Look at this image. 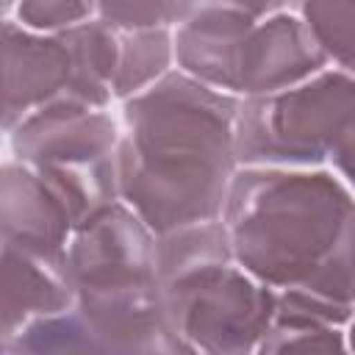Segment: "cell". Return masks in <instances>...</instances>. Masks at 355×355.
Returning a JSON list of instances; mask_svg holds the SVG:
<instances>
[{"label": "cell", "instance_id": "cell-1", "mask_svg": "<svg viewBox=\"0 0 355 355\" xmlns=\"http://www.w3.org/2000/svg\"><path fill=\"white\" fill-rule=\"evenodd\" d=\"M236 261L280 311L330 324L355 316V197L324 169L239 166L222 214Z\"/></svg>", "mask_w": 355, "mask_h": 355}, {"label": "cell", "instance_id": "cell-2", "mask_svg": "<svg viewBox=\"0 0 355 355\" xmlns=\"http://www.w3.org/2000/svg\"><path fill=\"white\" fill-rule=\"evenodd\" d=\"M239 97L183 69L125 100L119 194L161 236L222 219L236 158Z\"/></svg>", "mask_w": 355, "mask_h": 355}, {"label": "cell", "instance_id": "cell-3", "mask_svg": "<svg viewBox=\"0 0 355 355\" xmlns=\"http://www.w3.org/2000/svg\"><path fill=\"white\" fill-rule=\"evenodd\" d=\"M67 275L75 308L92 324L103 352H186L164 311L155 233L128 202L119 200L75 227L67 244Z\"/></svg>", "mask_w": 355, "mask_h": 355}, {"label": "cell", "instance_id": "cell-4", "mask_svg": "<svg viewBox=\"0 0 355 355\" xmlns=\"http://www.w3.org/2000/svg\"><path fill=\"white\" fill-rule=\"evenodd\" d=\"M155 263L169 327L186 352H255L269 330L277 294L233 255L225 219L155 236Z\"/></svg>", "mask_w": 355, "mask_h": 355}, {"label": "cell", "instance_id": "cell-5", "mask_svg": "<svg viewBox=\"0 0 355 355\" xmlns=\"http://www.w3.org/2000/svg\"><path fill=\"white\" fill-rule=\"evenodd\" d=\"M8 141L17 161L42 172L64 194L78 225L122 200V133L105 108L67 97L47 103L22 116L8 130Z\"/></svg>", "mask_w": 355, "mask_h": 355}, {"label": "cell", "instance_id": "cell-6", "mask_svg": "<svg viewBox=\"0 0 355 355\" xmlns=\"http://www.w3.org/2000/svg\"><path fill=\"white\" fill-rule=\"evenodd\" d=\"M355 103V75L322 69L313 78L258 97H239V166H316Z\"/></svg>", "mask_w": 355, "mask_h": 355}, {"label": "cell", "instance_id": "cell-7", "mask_svg": "<svg viewBox=\"0 0 355 355\" xmlns=\"http://www.w3.org/2000/svg\"><path fill=\"white\" fill-rule=\"evenodd\" d=\"M75 55L67 36L31 31L17 19L3 25V128L11 130L36 108L72 100Z\"/></svg>", "mask_w": 355, "mask_h": 355}, {"label": "cell", "instance_id": "cell-8", "mask_svg": "<svg viewBox=\"0 0 355 355\" xmlns=\"http://www.w3.org/2000/svg\"><path fill=\"white\" fill-rule=\"evenodd\" d=\"M327 55L316 44L305 19L294 11H280L252 22L244 33L236 58V97L272 94L297 86L327 69Z\"/></svg>", "mask_w": 355, "mask_h": 355}, {"label": "cell", "instance_id": "cell-9", "mask_svg": "<svg viewBox=\"0 0 355 355\" xmlns=\"http://www.w3.org/2000/svg\"><path fill=\"white\" fill-rule=\"evenodd\" d=\"M78 222L64 194L33 166L8 161L0 172V239L8 247L64 258Z\"/></svg>", "mask_w": 355, "mask_h": 355}, {"label": "cell", "instance_id": "cell-10", "mask_svg": "<svg viewBox=\"0 0 355 355\" xmlns=\"http://www.w3.org/2000/svg\"><path fill=\"white\" fill-rule=\"evenodd\" d=\"M3 302H0V341L14 336L22 324L75 305V291L67 275V255L47 258L3 244Z\"/></svg>", "mask_w": 355, "mask_h": 355}, {"label": "cell", "instance_id": "cell-11", "mask_svg": "<svg viewBox=\"0 0 355 355\" xmlns=\"http://www.w3.org/2000/svg\"><path fill=\"white\" fill-rule=\"evenodd\" d=\"M252 17L230 8H200L175 22V64L186 75L233 94L236 58Z\"/></svg>", "mask_w": 355, "mask_h": 355}, {"label": "cell", "instance_id": "cell-12", "mask_svg": "<svg viewBox=\"0 0 355 355\" xmlns=\"http://www.w3.org/2000/svg\"><path fill=\"white\" fill-rule=\"evenodd\" d=\"M72 47L75 55V92L72 100L105 108L114 97V75L119 61V33L108 28L105 22L86 19L80 25H72L61 31Z\"/></svg>", "mask_w": 355, "mask_h": 355}, {"label": "cell", "instance_id": "cell-13", "mask_svg": "<svg viewBox=\"0 0 355 355\" xmlns=\"http://www.w3.org/2000/svg\"><path fill=\"white\" fill-rule=\"evenodd\" d=\"M175 61V42L169 28L119 33V61L114 75V97L130 100L161 80Z\"/></svg>", "mask_w": 355, "mask_h": 355}, {"label": "cell", "instance_id": "cell-14", "mask_svg": "<svg viewBox=\"0 0 355 355\" xmlns=\"http://www.w3.org/2000/svg\"><path fill=\"white\" fill-rule=\"evenodd\" d=\"M6 355H50V352H103L92 324L72 305L67 311L31 319L14 336L0 341Z\"/></svg>", "mask_w": 355, "mask_h": 355}, {"label": "cell", "instance_id": "cell-15", "mask_svg": "<svg viewBox=\"0 0 355 355\" xmlns=\"http://www.w3.org/2000/svg\"><path fill=\"white\" fill-rule=\"evenodd\" d=\"M300 17L327 61L355 75V0H300Z\"/></svg>", "mask_w": 355, "mask_h": 355}, {"label": "cell", "instance_id": "cell-16", "mask_svg": "<svg viewBox=\"0 0 355 355\" xmlns=\"http://www.w3.org/2000/svg\"><path fill=\"white\" fill-rule=\"evenodd\" d=\"M338 349H347V341L338 324H330L308 313L277 308L255 352L275 355V352H338Z\"/></svg>", "mask_w": 355, "mask_h": 355}, {"label": "cell", "instance_id": "cell-17", "mask_svg": "<svg viewBox=\"0 0 355 355\" xmlns=\"http://www.w3.org/2000/svg\"><path fill=\"white\" fill-rule=\"evenodd\" d=\"M100 22L116 33L175 25V0H97Z\"/></svg>", "mask_w": 355, "mask_h": 355}, {"label": "cell", "instance_id": "cell-18", "mask_svg": "<svg viewBox=\"0 0 355 355\" xmlns=\"http://www.w3.org/2000/svg\"><path fill=\"white\" fill-rule=\"evenodd\" d=\"M17 22L31 31L58 33L94 19L97 0H17Z\"/></svg>", "mask_w": 355, "mask_h": 355}, {"label": "cell", "instance_id": "cell-19", "mask_svg": "<svg viewBox=\"0 0 355 355\" xmlns=\"http://www.w3.org/2000/svg\"><path fill=\"white\" fill-rule=\"evenodd\" d=\"M200 8H230V11H241L252 19H263V17H272L280 11L300 8V0H175V22Z\"/></svg>", "mask_w": 355, "mask_h": 355}, {"label": "cell", "instance_id": "cell-20", "mask_svg": "<svg viewBox=\"0 0 355 355\" xmlns=\"http://www.w3.org/2000/svg\"><path fill=\"white\" fill-rule=\"evenodd\" d=\"M327 158L333 161L338 175L355 189V103L344 114V119H341V125H338V130L333 136Z\"/></svg>", "mask_w": 355, "mask_h": 355}, {"label": "cell", "instance_id": "cell-21", "mask_svg": "<svg viewBox=\"0 0 355 355\" xmlns=\"http://www.w3.org/2000/svg\"><path fill=\"white\" fill-rule=\"evenodd\" d=\"M347 349L355 352V316H352V322H349V341H347Z\"/></svg>", "mask_w": 355, "mask_h": 355}, {"label": "cell", "instance_id": "cell-22", "mask_svg": "<svg viewBox=\"0 0 355 355\" xmlns=\"http://www.w3.org/2000/svg\"><path fill=\"white\" fill-rule=\"evenodd\" d=\"M14 3H17V0H6V8H11V6H14Z\"/></svg>", "mask_w": 355, "mask_h": 355}]
</instances>
